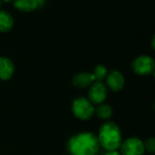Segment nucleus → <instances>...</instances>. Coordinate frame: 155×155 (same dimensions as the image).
Instances as JSON below:
<instances>
[{
    "label": "nucleus",
    "instance_id": "nucleus-3",
    "mask_svg": "<svg viewBox=\"0 0 155 155\" xmlns=\"http://www.w3.org/2000/svg\"><path fill=\"white\" fill-rule=\"evenodd\" d=\"M95 107L86 97L79 96L72 103V112L74 115L81 121H88L94 114Z\"/></svg>",
    "mask_w": 155,
    "mask_h": 155
},
{
    "label": "nucleus",
    "instance_id": "nucleus-5",
    "mask_svg": "<svg viewBox=\"0 0 155 155\" xmlns=\"http://www.w3.org/2000/svg\"><path fill=\"white\" fill-rule=\"evenodd\" d=\"M121 155H143L145 153L143 142L137 137H130L122 142Z\"/></svg>",
    "mask_w": 155,
    "mask_h": 155
},
{
    "label": "nucleus",
    "instance_id": "nucleus-13",
    "mask_svg": "<svg viewBox=\"0 0 155 155\" xmlns=\"http://www.w3.org/2000/svg\"><path fill=\"white\" fill-rule=\"evenodd\" d=\"M94 76V79L95 81H100V82H103L105 78H106V75L108 74V71H107V68L103 65V64H98L94 67V72L92 73Z\"/></svg>",
    "mask_w": 155,
    "mask_h": 155
},
{
    "label": "nucleus",
    "instance_id": "nucleus-14",
    "mask_svg": "<svg viewBox=\"0 0 155 155\" xmlns=\"http://www.w3.org/2000/svg\"><path fill=\"white\" fill-rule=\"evenodd\" d=\"M143 145H144V149L145 152H148L150 153H153L155 152V139L151 137L148 138L145 142H143Z\"/></svg>",
    "mask_w": 155,
    "mask_h": 155
},
{
    "label": "nucleus",
    "instance_id": "nucleus-4",
    "mask_svg": "<svg viewBox=\"0 0 155 155\" xmlns=\"http://www.w3.org/2000/svg\"><path fill=\"white\" fill-rule=\"evenodd\" d=\"M133 69L139 75H151L154 73V60L149 55H139L133 62Z\"/></svg>",
    "mask_w": 155,
    "mask_h": 155
},
{
    "label": "nucleus",
    "instance_id": "nucleus-11",
    "mask_svg": "<svg viewBox=\"0 0 155 155\" xmlns=\"http://www.w3.org/2000/svg\"><path fill=\"white\" fill-rule=\"evenodd\" d=\"M13 26L14 19L12 15L5 10H0V32L7 33L13 28Z\"/></svg>",
    "mask_w": 155,
    "mask_h": 155
},
{
    "label": "nucleus",
    "instance_id": "nucleus-10",
    "mask_svg": "<svg viewBox=\"0 0 155 155\" xmlns=\"http://www.w3.org/2000/svg\"><path fill=\"white\" fill-rule=\"evenodd\" d=\"M14 6L21 12H33L37 9L38 3L36 0H14Z\"/></svg>",
    "mask_w": 155,
    "mask_h": 155
},
{
    "label": "nucleus",
    "instance_id": "nucleus-16",
    "mask_svg": "<svg viewBox=\"0 0 155 155\" xmlns=\"http://www.w3.org/2000/svg\"><path fill=\"white\" fill-rule=\"evenodd\" d=\"M38 3V6H42L45 4V0H36Z\"/></svg>",
    "mask_w": 155,
    "mask_h": 155
},
{
    "label": "nucleus",
    "instance_id": "nucleus-15",
    "mask_svg": "<svg viewBox=\"0 0 155 155\" xmlns=\"http://www.w3.org/2000/svg\"><path fill=\"white\" fill-rule=\"evenodd\" d=\"M104 155H121V153L117 151H106Z\"/></svg>",
    "mask_w": 155,
    "mask_h": 155
},
{
    "label": "nucleus",
    "instance_id": "nucleus-2",
    "mask_svg": "<svg viewBox=\"0 0 155 155\" xmlns=\"http://www.w3.org/2000/svg\"><path fill=\"white\" fill-rule=\"evenodd\" d=\"M97 138L100 147L104 148L105 151L119 150L123 142L120 127L112 121H106L101 125Z\"/></svg>",
    "mask_w": 155,
    "mask_h": 155
},
{
    "label": "nucleus",
    "instance_id": "nucleus-7",
    "mask_svg": "<svg viewBox=\"0 0 155 155\" xmlns=\"http://www.w3.org/2000/svg\"><path fill=\"white\" fill-rule=\"evenodd\" d=\"M106 85L113 92H120L124 87L125 80L123 74L117 70L109 72L106 75Z\"/></svg>",
    "mask_w": 155,
    "mask_h": 155
},
{
    "label": "nucleus",
    "instance_id": "nucleus-8",
    "mask_svg": "<svg viewBox=\"0 0 155 155\" xmlns=\"http://www.w3.org/2000/svg\"><path fill=\"white\" fill-rule=\"evenodd\" d=\"M15 73V65L11 59L5 56L0 57V79L7 81Z\"/></svg>",
    "mask_w": 155,
    "mask_h": 155
},
{
    "label": "nucleus",
    "instance_id": "nucleus-6",
    "mask_svg": "<svg viewBox=\"0 0 155 155\" xmlns=\"http://www.w3.org/2000/svg\"><path fill=\"white\" fill-rule=\"evenodd\" d=\"M107 97V87L100 81H94L88 90V100L94 105L104 104Z\"/></svg>",
    "mask_w": 155,
    "mask_h": 155
},
{
    "label": "nucleus",
    "instance_id": "nucleus-12",
    "mask_svg": "<svg viewBox=\"0 0 155 155\" xmlns=\"http://www.w3.org/2000/svg\"><path fill=\"white\" fill-rule=\"evenodd\" d=\"M94 114L102 120L104 121H108L114 114V110L113 108L109 105V104H99L97 107H95V111Z\"/></svg>",
    "mask_w": 155,
    "mask_h": 155
},
{
    "label": "nucleus",
    "instance_id": "nucleus-9",
    "mask_svg": "<svg viewBox=\"0 0 155 155\" xmlns=\"http://www.w3.org/2000/svg\"><path fill=\"white\" fill-rule=\"evenodd\" d=\"M94 81H95V79L92 73L82 72V73L76 74L73 77L72 83L75 87L86 88V87H89Z\"/></svg>",
    "mask_w": 155,
    "mask_h": 155
},
{
    "label": "nucleus",
    "instance_id": "nucleus-17",
    "mask_svg": "<svg viewBox=\"0 0 155 155\" xmlns=\"http://www.w3.org/2000/svg\"><path fill=\"white\" fill-rule=\"evenodd\" d=\"M2 2H5V3H9V2H12L14 0H1Z\"/></svg>",
    "mask_w": 155,
    "mask_h": 155
},
{
    "label": "nucleus",
    "instance_id": "nucleus-18",
    "mask_svg": "<svg viewBox=\"0 0 155 155\" xmlns=\"http://www.w3.org/2000/svg\"><path fill=\"white\" fill-rule=\"evenodd\" d=\"M1 4H2V1L0 0V6H1Z\"/></svg>",
    "mask_w": 155,
    "mask_h": 155
},
{
    "label": "nucleus",
    "instance_id": "nucleus-1",
    "mask_svg": "<svg viewBox=\"0 0 155 155\" xmlns=\"http://www.w3.org/2000/svg\"><path fill=\"white\" fill-rule=\"evenodd\" d=\"M70 155H97L100 144L97 135L92 132H82L73 135L67 143Z\"/></svg>",
    "mask_w": 155,
    "mask_h": 155
}]
</instances>
